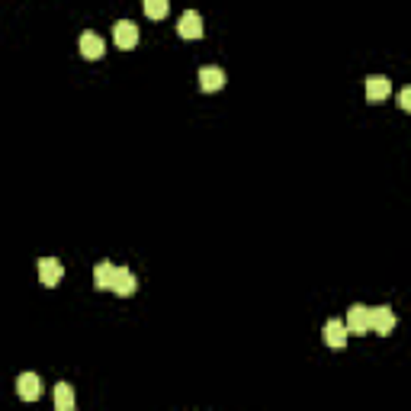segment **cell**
I'll return each mask as SVG.
<instances>
[{
	"instance_id": "obj_1",
	"label": "cell",
	"mask_w": 411,
	"mask_h": 411,
	"mask_svg": "<svg viewBox=\"0 0 411 411\" xmlns=\"http://www.w3.org/2000/svg\"><path fill=\"white\" fill-rule=\"evenodd\" d=\"M109 290H113L116 296H132V292L138 290L135 274H132L129 267H113V280H109Z\"/></svg>"
},
{
	"instance_id": "obj_2",
	"label": "cell",
	"mask_w": 411,
	"mask_h": 411,
	"mask_svg": "<svg viewBox=\"0 0 411 411\" xmlns=\"http://www.w3.org/2000/svg\"><path fill=\"white\" fill-rule=\"evenodd\" d=\"M398 325L396 312L389 309V305H379V309H370V328H373L376 335H392Z\"/></svg>"
},
{
	"instance_id": "obj_3",
	"label": "cell",
	"mask_w": 411,
	"mask_h": 411,
	"mask_svg": "<svg viewBox=\"0 0 411 411\" xmlns=\"http://www.w3.org/2000/svg\"><path fill=\"white\" fill-rule=\"evenodd\" d=\"M347 335H366V331H373L370 328V305H351V312H347Z\"/></svg>"
},
{
	"instance_id": "obj_4",
	"label": "cell",
	"mask_w": 411,
	"mask_h": 411,
	"mask_svg": "<svg viewBox=\"0 0 411 411\" xmlns=\"http://www.w3.org/2000/svg\"><path fill=\"white\" fill-rule=\"evenodd\" d=\"M61 276H65V267H61V260H55V257H42L39 260V283L42 286H58L61 283Z\"/></svg>"
},
{
	"instance_id": "obj_5",
	"label": "cell",
	"mask_w": 411,
	"mask_h": 411,
	"mask_svg": "<svg viewBox=\"0 0 411 411\" xmlns=\"http://www.w3.org/2000/svg\"><path fill=\"white\" fill-rule=\"evenodd\" d=\"M16 396L23 398V402H36L42 396V379L36 373H20L16 376Z\"/></svg>"
},
{
	"instance_id": "obj_6",
	"label": "cell",
	"mask_w": 411,
	"mask_h": 411,
	"mask_svg": "<svg viewBox=\"0 0 411 411\" xmlns=\"http://www.w3.org/2000/svg\"><path fill=\"white\" fill-rule=\"evenodd\" d=\"M113 39L119 48H135L138 46V26L132 23V20H119V23L113 26Z\"/></svg>"
},
{
	"instance_id": "obj_7",
	"label": "cell",
	"mask_w": 411,
	"mask_h": 411,
	"mask_svg": "<svg viewBox=\"0 0 411 411\" xmlns=\"http://www.w3.org/2000/svg\"><path fill=\"white\" fill-rule=\"evenodd\" d=\"M321 335H325L328 347H337V351H341V347H347V325H344L341 318L325 321V331H321Z\"/></svg>"
},
{
	"instance_id": "obj_8",
	"label": "cell",
	"mask_w": 411,
	"mask_h": 411,
	"mask_svg": "<svg viewBox=\"0 0 411 411\" xmlns=\"http://www.w3.org/2000/svg\"><path fill=\"white\" fill-rule=\"evenodd\" d=\"M81 55H84L87 61H97L107 55V42H103V36H97V32H84L81 36Z\"/></svg>"
},
{
	"instance_id": "obj_9",
	"label": "cell",
	"mask_w": 411,
	"mask_h": 411,
	"mask_svg": "<svg viewBox=\"0 0 411 411\" xmlns=\"http://www.w3.org/2000/svg\"><path fill=\"white\" fill-rule=\"evenodd\" d=\"M177 32H180L183 39H199L203 36V16H199L196 10H187V13L180 16V23H177Z\"/></svg>"
},
{
	"instance_id": "obj_10",
	"label": "cell",
	"mask_w": 411,
	"mask_h": 411,
	"mask_svg": "<svg viewBox=\"0 0 411 411\" xmlns=\"http://www.w3.org/2000/svg\"><path fill=\"white\" fill-rule=\"evenodd\" d=\"M199 87H203L206 93L222 90V87H225V71L215 68V65H209V68H199Z\"/></svg>"
},
{
	"instance_id": "obj_11",
	"label": "cell",
	"mask_w": 411,
	"mask_h": 411,
	"mask_svg": "<svg viewBox=\"0 0 411 411\" xmlns=\"http://www.w3.org/2000/svg\"><path fill=\"white\" fill-rule=\"evenodd\" d=\"M389 90H392L389 77H379V74L366 77V100H373V103H376V100H386Z\"/></svg>"
},
{
	"instance_id": "obj_12",
	"label": "cell",
	"mask_w": 411,
	"mask_h": 411,
	"mask_svg": "<svg viewBox=\"0 0 411 411\" xmlns=\"http://www.w3.org/2000/svg\"><path fill=\"white\" fill-rule=\"evenodd\" d=\"M55 408L58 411L74 408V389H71L68 382H58V386H55Z\"/></svg>"
},
{
	"instance_id": "obj_13",
	"label": "cell",
	"mask_w": 411,
	"mask_h": 411,
	"mask_svg": "<svg viewBox=\"0 0 411 411\" xmlns=\"http://www.w3.org/2000/svg\"><path fill=\"white\" fill-rule=\"evenodd\" d=\"M109 280H113V264L103 260V264L93 267V286H97V290H109Z\"/></svg>"
},
{
	"instance_id": "obj_14",
	"label": "cell",
	"mask_w": 411,
	"mask_h": 411,
	"mask_svg": "<svg viewBox=\"0 0 411 411\" xmlns=\"http://www.w3.org/2000/svg\"><path fill=\"white\" fill-rule=\"evenodd\" d=\"M170 10V0H145V13L148 20H164Z\"/></svg>"
},
{
	"instance_id": "obj_15",
	"label": "cell",
	"mask_w": 411,
	"mask_h": 411,
	"mask_svg": "<svg viewBox=\"0 0 411 411\" xmlns=\"http://www.w3.org/2000/svg\"><path fill=\"white\" fill-rule=\"evenodd\" d=\"M398 107L411 109V90H408V87H402V90H398Z\"/></svg>"
}]
</instances>
